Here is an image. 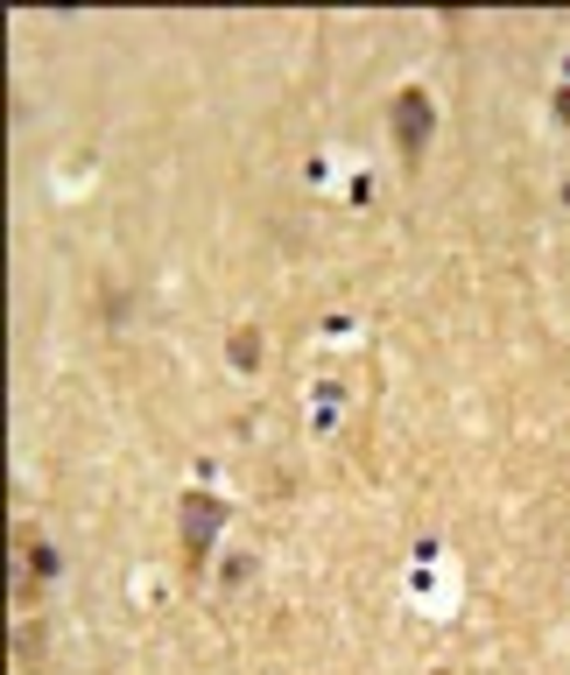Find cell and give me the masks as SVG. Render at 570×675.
<instances>
[{"label":"cell","mask_w":570,"mask_h":675,"mask_svg":"<svg viewBox=\"0 0 570 675\" xmlns=\"http://www.w3.org/2000/svg\"><path fill=\"white\" fill-rule=\"evenodd\" d=\"M232 520V506L219 493H205V485H191V493L176 500V528H183V570H205L212 563V542H219V528Z\"/></svg>","instance_id":"6da1fadb"},{"label":"cell","mask_w":570,"mask_h":675,"mask_svg":"<svg viewBox=\"0 0 570 675\" xmlns=\"http://www.w3.org/2000/svg\"><path fill=\"white\" fill-rule=\"evenodd\" d=\"M430 127H437V106H430V92H415V84H409V92L395 99V148H401V169L423 162Z\"/></svg>","instance_id":"7a4b0ae2"},{"label":"cell","mask_w":570,"mask_h":675,"mask_svg":"<svg viewBox=\"0 0 570 675\" xmlns=\"http://www.w3.org/2000/svg\"><path fill=\"white\" fill-rule=\"evenodd\" d=\"M57 577V549L49 542H36V535H29V598H36V591Z\"/></svg>","instance_id":"3957f363"},{"label":"cell","mask_w":570,"mask_h":675,"mask_svg":"<svg viewBox=\"0 0 570 675\" xmlns=\"http://www.w3.org/2000/svg\"><path fill=\"white\" fill-rule=\"evenodd\" d=\"M226 352H232V366H240V374H254V366H261V331H254V324L232 331V345H226Z\"/></svg>","instance_id":"277c9868"},{"label":"cell","mask_w":570,"mask_h":675,"mask_svg":"<svg viewBox=\"0 0 570 675\" xmlns=\"http://www.w3.org/2000/svg\"><path fill=\"white\" fill-rule=\"evenodd\" d=\"M557 121L570 127V84H563V92H557Z\"/></svg>","instance_id":"5b68a950"}]
</instances>
